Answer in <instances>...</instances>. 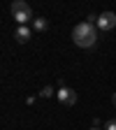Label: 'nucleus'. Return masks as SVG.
<instances>
[{"label":"nucleus","mask_w":116,"mask_h":130,"mask_svg":"<svg viewBox=\"0 0 116 130\" xmlns=\"http://www.w3.org/2000/svg\"><path fill=\"white\" fill-rule=\"evenodd\" d=\"M72 40H74V44L81 46V49H91V46L97 42V28H95L93 23H88V21H81V23H77L74 30H72Z\"/></svg>","instance_id":"nucleus-1"},{"label":"nucleus","mask_w":116,"mask_h":130,"mask_svg":"<svg viewBox=\"0 0 116 130\" xmlns=\"http://www.w3.org/2000/svg\"><path fill=\"white\" fill-rule=\"evenodd\" d=\"M9 9H12V16H14V21L19 26H26L28 21H35L32 19V9H30V5L26 0H14Z\"/></svg>","instance_id":"nucleus-2"},{"label":"nucleus","mask_w":116,"mask_h":130,"mask_svg":"<svg viewBox=\"0 0 116 130\" xmlns=\"http://www.w3.org/2000/svg\"><path fill=\"white\" fill-rule=\"evenodd\" d=\"M56 98H58V102L65 105V107H72V105L77 102V93H74L72 88H65V86H60V91L56 93Z\"/></svg>","instance_id":"nucleus-3"},{"label":"nucleus","mask_w":116,"mask_h":130,"mask_svg":"<svg viewBox=\"0 0 116 130\" xmlns=\"http://www.w3.org/2000/svg\"><path fill=\"white\" fill-rule=\"evenodd\" d=\"M100 30H111L116 26V14L114 12H102L100 16H97V23H95Z\"/></svg>","instance_id":"nucleus-4"},{"label":"nucleus","mask_w":116,"mask_h":130,"mask_svg":"<svg viewBox=\"0 0 116 130\" xmlns=\"http://www.w3.org/2000/svg\"><path fill=\"white\" fill-rule=\"evenodd\" d=\"M14 37H16V42H21V44H26L30 37H32V30L28 28V26H19L14 30Z\"/></svg>","instance_id":"nucleus-5"},{"label":"nucleus","mask_w":116,"mask_h":130,"mask_svg":"<svg viewBox=\"0 0 116 130\" xmlns=\"http://www.w3.org/2000/svg\"><path fill=\"white\" fill-rule=\"evenodd\" d=\"M49 28V21L44 19V16H37L35 21H32V30H37V32H44Z\"/></svg>","instance_id":"nucleus-6"},{"label":"nucleus","mask_w":116,"mask_h":130,"mask_svg":"<svg viewBox=\"0 0 116 130\" xmlns=\"http://www.w3.org/2000/svg\"><path fill=\"white\" fill-rule=\"evenodd\" d=\"M40 95H42V98H51V95H56V91H54L51 86H44V88L40 91Z\"/></svg>","instance_id":"nucleus-7"},{"label":"nucleus","mask_w":116,"mask_h":130,"mask_svg":"<svg viewBox=\"0 0 116 130\" xmlns=\"http://www.w3.org/2000/svg\"><path fill=\"white\" fill-rule=\"evenodd\" d=\"M105 130H116V119H107V123H105Z\"/></svg>","instance_id":"nucleus-8"},{"label":"nucleus","mask_w":116,"mask_h":130,"mask_svg":"<svg viewBox=\"0 0 116 130\" xmlns=\"http://www.w3.org/2000/svg\"><path fill=\"white\" fill-rule=\"evenodd\" d=\"M111 102H114V107H116V93H114V98H111Z\"/></svg>","instance_id":"nucleus-9"},{"label":"nucleus","mask_w":116,"mask_h":130,"mask_svg":"<svg viewBox=\"0 0 116 130\" xmlns=\"http://www.w3.org/2000/svg\"><path fill=\"white\" fill-rule=\"evenodd\" d=\"M91 130H100V128H91Z\"/></svg>","instance_id":"nucleus-10"}]
</instances>
